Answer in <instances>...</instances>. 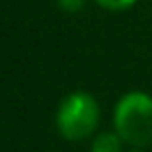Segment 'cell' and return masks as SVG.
<instances>
[{
  "instance_id": "cell-6",
  "label": "cell",
  "mask_w": 152,
  "mask_h": 152,
  "mask_svg": "<svg viewBox=\"0 0 152 152\" xmlns=\"http://www.w3.org/2000/svg\"><path fill=\"white\" fill-rule=\"evenodd\" d=\"M130 152H145V150H137V148H132V150H130Z\"/></svg>"
},
{
  "instance_id": "cell-4",
  "label": "cell",
  "mask_w": 152,
  "mask_h": 152,
  "mask_svg": "<svg viewBox=\"0 0 152 152\" xmlns=\"http://www.w3.org/2000/svg\"><path fill=\"white\" fill-rule=\"evenodd\" d=\"M101 9H107V11H125V9H132L139 0H94Z\"/></svg>"
},
{
  "instance_id": "cell-3",
  "label": "cell",
  "mask_w": 152,
  "mask_h": 152,
  "mask_svg": "<svg viewBox=\"0 0 152 152\" xmlns=\"http://www.w3.org/2000/svg\"><path fill=\"white\" fill-rule=\"evenodd\" d=\"M123 139L114 132H99L90 143V152H123Z\"/></svg>"
},
{
  "instance_id": "cell-5",
  "label": "cell",
  "mask_w": 152,
  "mask_h": 152,
  "mask_svg": "<svg viewBox=\"0 0 152 152\" xmlns=\"http://www.w3.org/2000/svg\"><path fill=\"white\" fill-rule=\"evenodd\" d=\"M85 2L87 0H56L58 9L65 11V14H78V11H83Z\"/></svg>"
},
{
  "instance_id": "cell-1",
  "label": "cell",
  "mask_w": 152,
  "mask_h": 152,
  "mask_svg": "<svg viewBox=\"0 0 152 152\" xmlns=\"http://www.w3.org/2000/svg\"><path fill=\"white\" fill-rule=\"evenodd\" d=\"M114 132L125 145L145 150L152 145V94L128 92L114 107Z\"/></svg>"
},
{
  "instance_id": "cell-2",
  "label": "cell",
  "mask_w": 152,
  "mask_h": 152,
  "mask_svg": "<svg viewBox=\"0 0 152 152\" xmlns=\"http://www.w3.org/2000/svg\"><path fill=\"white\" fill-rule=\"evenodd\" d=\"M101 121L99 101L90 92H72L56 110V130L67 141H85L94 134Z\"/></svg>"
}]
</instances>
